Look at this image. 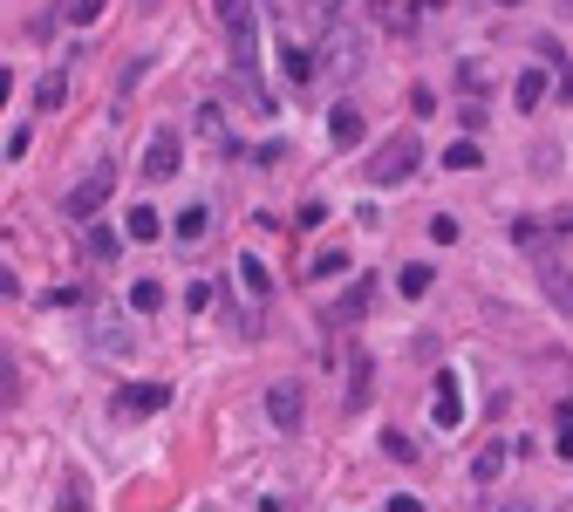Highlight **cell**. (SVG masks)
<instances>
[{"mask_svg":"<svg viewBox=\"0 0 573 512\" xmlns=\"http://www.w3.org/2000/svg\"><path fill=\"white\" fill-rule=\"evenodd\" d=\"M212 7H219V14H226V21H232V14H239V7H246V0H212Z\"/></svg>","mask_w":573,"mask_h":512,"instance_id":"27","label":"cell"},{"mask_svg":"<svg viewBox=\"0 0 573 512\" xmlns=\"http://www.w3.org/2000/svg\"><path fill=\"white\" fill-rule=\"evenodd\" d=\"M382 451H389V458H417V444H410L403 431H382Z\"/></svg>","mask_w":573,"mask_h":512,"instance_id":"23","label":"cell"},{"mask_svg":"<svg viewBox=\"0 0 573 512\" xmlns=\"http://www.w3.org/2000/svg\"><path fill=\"white\" fill-rule=\"evenodd\" d=\"M498 7H519V0H498Z\"/></svg>","mask_w":573,"mask_h":512,"instance_id":"30","label":"cell"},{"mask_svg":"<svg viewBox=\"0 0 573 512\" xmlns=\"http://www.w3.org/2000/svg\"><path fill=\"white\" fill-rule=\"evenodd\" d=\"M430 239H437V246H458V219H451V212H437V219H430Z\"/></svg>","mask_w":573,"mask_h":512,"instance_id":"22","label":"cell"},{"mask_svg":"<svg viewBox=\"0 0 573 512\" xmlns=\"http://www.w3.org/2000/svg\"><path fill=\"white\" fill-rule=\"evenodd\" d=\"M7 96H14V76H7V69H0V103H7Z\"/></svg>","mask_w":573,"mask_h":512,"instance_id":"28","label":"cell"},{"mask_svg":"<svg viewBox=\"0 0 573 512\" xmlns=\"http://www.w3.org/2000/svg\"><path fill=\"white\" fill-rule=\"evenodd\" d=\"M328 137L348 151V144L362 137V110H355V103H335V110H328Z\"/></svg>","mask_w":573,"mask_h":512,"instance_id":"7","label":"cell"},{"mask_svg":"<svg viewBox=\"0 0 573 512\" xmlns=\"http://www.w3.org/2000/svg\"><path fill=\"white\" fill-rule=\"evenodd\" d=\"M96 14H103V0H62V21H96Z\"/></svg>","mask_w":573,"mask_h":512,"instance_id":"19","label":"cell"},{"mask_svg":"<svg viewBox=\"0 0 573 512\" xmlns=\"http://www.w3.org/2000/svg\"><path fill=\"white\" fill-rule=\"evenodd\" d=\"M498 472H505V444H485L478 465H471V478H478V485H498Z\"/></svg>","mask_w":573,"mask_h":512,"instance_id":"12","label":"cell"},{"mask_svg":"<svg viewBox=\"0 0 573 512\" xmlns=\"http://www.w3.org/2000/svg\"><path fill=\"white\" fill-rule=\"evenodd\" d=\"M417 164H423V144L410 137V130H403V137H389V144H382V151L362 164V171H369V185H382V192H389V185H403Z\"/></svg>","mask_w":573,"mask_h":512,"instance_id":"1","label":"cell"},{"mask_svg":"<svg viewBox=\"0 0 573 512\" xmlns=\"http://www.w3.org/2000/svg\"><path fill=\"white\" fill-rule=\"evenodd\" d=\"M178 164H185V144H178V130H157L151 137V151H144V178H178Z\"/></svg>","mask_w":573,"mask_h":512,"instance_id":"3","label":"cell"},{"mask_svg":"<svg viewBox=\"0 0 573 512\" xmlns=\"http://www.w3.org/2000/svg\"><path fill=\"white\" fill-rule=\"evenodd\" d=\"M430 280H437V267H430V260H410V267L396 274V287H403L410 301H423V294H430Z\"/></svg>","mask_w":573,"mask_h":512,"instance_id":"9","label":"cell"},{"mask_svg":"<svg viewBox=\"0 0 573 512\" xmlns=\"http://www.w3.org/2000/svg\"><path fill=\"white\" fill-rule=\"evenodd\" d=\"M89 253H96V260H116V233L110 226H89Z\"/></svg>","mask_w":573,"mask_h":512,"instance_id":"20","label":"cell"},{"mask_svg":"<svg viewBox=\"0 0 573 512\" xmlns=\"http://www.w3.org/2000/svg\"><path fill=\"white\" fill-rule=\"evenodd\" d=\"M444 164H451V171H478V164H485V151H478L471 137H458V144L444 151Z\"/></svg>","mask_w":573,"mask_h":512,"instance_id":"14","label":"cell"},{"mask_svg":"<svg viewBox=\"0 0 573 512\" xmlns=\"http://www.w3.org/2000/svg\"><path fill=\"white\" fill-rule=\"evenodd\" d=\"M280 69H287V82H314V55H307L301 41H287L280 48Z\"/></svg>","mask_w":573,"mask_h":512,"instance_id":"11","label":"cell"},{"mask_svg":"<svg viewBox=\"0 0 573 512\" xmlns=\"http://www.w3.org/2000/svg\"><path fill=\"white\" fill-rule=\"evenodd\" d=\"M171 403V390L164 383H144V390H116V417H151V410H164Z\"/></svg>","mask_w":573,"mask_h":512,"instance_id":"5","label":"cell"},{"mask_svg":"<svg viewBox=\"0 0 573 512\" xmlns=\"http://www.w3.org/2000/svg\"><path fill=\"white\" fill-rule=\"evenodd\" d=\"M430 417H437L444 431L464 417V396H458V383H451V376H444V383H437V396H430Z\"/></svg>","mask_w":573,"mask_h":512,"instance_id":"8","label":"cell"},{"mask_svg":"<svg viewBox=\"0 0 573 512\" xmlns=\"http://www.w3.org/2000/svg\"><path fill=\"white\" fill-rule=\"evenodd\" d=\"M376 7H396V0H376Z\"/></svg>","mask_w":573,"mask_h":512,"instance_id":"31","label":"cell"},{"mask_svg":"<svg viewBox=\"0 0 573 512\" xmlns=\"http://www.w3.org/2000/svg\"><path fill=\"white\" fill-rule=\"evenodd\" d=\"M123 226H130V239H157V233H164V219H157L151 205H137V212H130Z\"/></svg>","mask_w":573,"mask_h":512,"instance_id":"15","label":"cell"},{"mask_svg":"<svg viewBox=\"0 0 573 512\" xmlns=\"http://www.w3.org/2000/svg\"><path fill=\"white\" fill-rule=\"evenodd\" d=\"M232 274H239V287H246V294H253V301H267V267H260V260H239V267H232Z\"/></svg>","mask_w":573,"mask_h":512,"instance_id":"13","label":"cell"},{"mask_svg":"<svg viewBox=\"0 0 573 512\" xmlns=\"http://www.w3.org/2000/svg\"><path fill=\"white\" fill-rule=\"evenodd\" d=\"M62 96H69V76H62V69H48V76L35 82V110H62Z\"/></svg>","mask_w":573,"mask_h":512,"instance_id":"10","label":"cell"},{"mask_svg":"<svg viewBox=\"0 0 573 512\" xmlns=\"http://www.w3.org/2000/svg\"><path fill=\"white\" fill-rule=\"evenodd\" d=\"M110 192H116V164H96L76 192H69V219H76V226H89V219L103 212V198H110Z\"/></svg>","mask_w":573,"mask_h":512,"instance_id":"2","label":"cell"},{"mask_svg":"<svg viewBox=\"0 0 573 512\" xmlns=\"http://www.w3.org/2000/svg\"><path fill=\"white\" fill-rule=\"evenodd\" d=\"M0 294H21V280L7 274V267H0Z\"/></svg>","mask_w":573,"mask_h":512,"instance_id":"26","label":"cell"},{"mask_svg":"<svg viewBox=\"0 0 573 512\" xmlns=\"http://www.w3.org/2000/svg\"><path fill=\"white\" fill-rule=\"evenodd\" d=\"M171 239H178V246H205V239H212V212H205V205H185V212L171 219Z\"/></svg>","mask_w":573,"mask_h":512,"instance_id":"6","label":"cell"},{"mask_svg":"<svg viewBox=\"0 0 573 512\" xmlns=\"http://www.w3.org/2000/svg\"><path fill=\"white\" fill-rule=\"evenodd\" d=\"M410 117H437V96H430L423 82H417V89H410Z\"/></svg>","mask_w":573,"mask_h":512,"instance_id":"24","label":"cell"},{"mask_svg":"<svg viewBox=\"0 0 573 512\" xmlns=\"http://www.w3.org/2000/svg\"><path fill=\"white\" fill-rule=\"evenodd\" d=\"M321 219H328V205H321V198H307V205H301V233H314Z\"/></svg>","mask_w":573,"mask_h":512,"instance_id":"25","label":"cell"},{"mask_svg":"<svg viewBox=\"0 0 573 512\" xmlns=\"http://www.w3.org/2000/svg\"><path fill=\"white\" fill-rule=\"evenodd\" d=\"M512 96H519V110H533L539 96H546V76H539V69H526V76L512 82Z\"/></svg>","mask_w":573,"mask_h":512,"instance_id":"16","label":"cell"},{"mask_svg":"<svg viewBox=\"0 0 573 512\" xmlns=\"http://www.w3.org/2000/svg\"><path fill=\"white\" fill-rule=\"evenodd\" d=\"M335 14H342V0H301V21H307V28H328Z\"/></svg>","mask_w":573,"mask_h":512,"instance_id":"17","label":"cell"},{"mask_svg":"<svg viewBox=\"0 0 573 512\" xmlns=\"http://www.w3.org/2000/svg\"><path fill=\"white\" fill-rule=\"evenodd\" d=\"M553 424H560V458H573V403L553 410Z\"/></svg>","mask_w":573,"mask_h":512,"instance_id":"21","label":"cell"},{"mask_svg":"<svg viewBox=\"0 0 573 512\" xmlns=\"http://www.w3.org/2000/svg\"><path fill=\"white\" fill-rule=\"evenodd\" d=\"M560 96H567V103H573V69H567V76H560Z\"/></svg>","mask_w":573,"mask_h":512,"instance_id":"29","label":"cell"},{"mask_svg":"<svg viewBox=\"0 0 573 512\" xmlns=\"http://www.w3.org/2000/svg\"><path fill=\"white\" fill-rule=\"evenodd\" d=\"M267 417L280 424V431H301V417H307L301 383H273V390H267Z\"/></svg>","mask_w":573,"mask_h":512,"instance_id":"4","label":"cell"},{"mask_svg":"<svg viewBox=\"0 0 573 512\" xmlns=\"http://www.w3.org/2000/svg\"><path fill=\"white\" fill-rule=\"evenodd\" d=\"M560 7H573V0H560Z\"/></svg>","mask_w":573,"mask_h":512,"instance_id":"32","label":"cell"},{"mask_svg":"<svg viewBox=\"0 0 573 512\" xmlns=\"http://www.w3.org/2000/svg\"><path fill=\"white\" fill-rule=\"evenodd\" d=\"M157 301H164V287H157V280H137V294H130V308H137V315H157Z\"/></svg>","mask_w":573,"mask_h":512,"instance_id":"18","label":"cell"}]
</instances>
